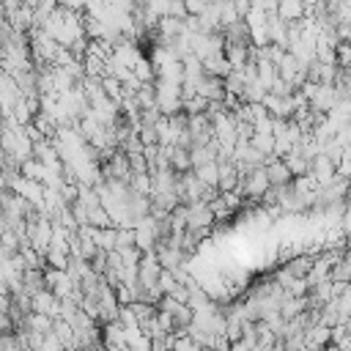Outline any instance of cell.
Here are the masks:
<instances>
[{
	"instance_id": "484cf974",
	"label": "cell",
	"mask_w": 351,
	"mask_h": 351,
	"mask_svg": "<svg viewBox=\"0 0 351 351\" xmlns=\"http://www.w3.org/2000/svg\"><path fill=\"white\" fill-rule=\"evenodd\" d=\"M137 134H140V140H143L145 148L159 145V132H156V126H137Z\"/></svg>"
},
{
	"instance_id": "8992f818",
	"label": "cell",
	"mask_w": 351,
	"mask_h": 351,
	"mask_svg": "<svg viewBox=\"0 0 351 351\" xmlns=\"http://www.w3.org/2000/svg\"><path fill=\"white\" fill-rule=\"evenodd\" d=\"M332 261L321 252L318 258H315V263H313V269H310V274H307V285H310V291L315 288V285H321V282H326V280H332Z\"/></svg>"
},
{
	"instance_id": "8fae6325",
	"label": "cell",
	"mask_w": 351,
	"mask_h": 351,
	"mask_svg": "<svg viewBox=\"0 0 351 351\" xmlns=\"http://www.w3.org/2000/svg\"><path fill=\"white\" fill-rule=\"evenodd\" d=\"M203 71H206L208 77H219V80H228V77L233 74V66L228 63V58H225V55H214V58L203 60Z\"/></svg>"
},
{
	"instance_id": "1f68e13d",
	"label": "cell",
	"mask_w": 351,
	"mask_h": 351,
	"mask_svg": "<svg viewBox=\"0 0 351 351\" xmlns=\"http://www.w3.org/2000/svg\"><path fill=\"white\" fill-rule=\"evenodd\" d=\"M208 11V3H203V0H189L186 3V14L189 16H203Z\"/></svg>"
},
{
	"instance_id": "7c38bea8",
	"label": "cell",
	"mask_w": 351,
	"mask_h": 351,
	"mask_svg": "<svg viewBox=\"0 0 351 351\" xmlns=\"http://www.w3.org/2000/svg\"><path fill=\"white\" fill-rule=\"evenodd\" d=\"M304 69L299 66V60L288 52L282 60H280V66H277V74H280V80H285V82H291L293 88H296V80H299V74H302Z\"/></svg>"
},
{
	"instance_id": "9c48e42d",
	"label": "cell",
	"mask_w": 351,
	"mask_h": 351,
	"mask_svg": "<svg viewBox=\"0 0 351 351\" xmlns=\"http://www.w3.org/2000/svg\"><path fill=\"white\" fill-rule=\"evenodd\" d=\"M217 151H219V143L214 140L211 145H195L192 151H189V156H192V170H197V167H203V165H214L217 162Z\"/></svg>"
},
{
	"instance_id": "9a60e30c",
	"label": "cell",
	"mask_w": 351,
	"mask_h": 351,
	"mask_svg": "<svg viewBox=\"0 0 351 351\" xmlns=\"http://www.w3.org/2000/svg\"><path fill=\"white\" fill-rule=\"evenodd\" d=\"M225 58L233 66V71H244V66L250 63V47H236V44H225Z\"/></svg>"
},
{
	"instance_id": "4dcf8cb0",
	"label": "cell",
	"mask_w": 351,
	"mask_h": 351,
	"mask_svg": "<svg viewBox=\"0 0 351 351\" xmlns=\"http://www.w3.org/2000/svg\"><path fill=\"white\" fill-rule=\"evenodd\" d=\"M69 208H71V214H74V219L80 222V228H82V225H88V217H90V211H88V208H85V206H82L80 200H77L74 206H69Z\"/></svg>"
},
{
	"instance_id": "836d02e7",
	"label": "cell",
	"mask_w": 351,
	"mask_h": 351,
	"mask_svg": "<svg viewBox=\"0 0 351 351\" xmlns=\"http://www.w3.org/2000/svg\"><path fill=\"white\" fill-rule=\"evenodd\" d=\"M346 326H348V332H351V321H348V324H346Z\"/></svg>"
},
{
	"instance_id": "ffe728a7",
	"label": "cell",
	"mask_w": 351,
	"mask_h": 351,
	"mask_svg": "<svg viewBox=\"0 0 351 351\" xmlns=\"http://www.w3.org/2000/svg\"><path fill=\"white\" fill-rule=\"evenodd\" d=\"M195 173H197V178H200L206 186L219 189V165H217V162H214V165H203V167H197Z\"/></svg>"
},
{
	"instance_id": "d6a6232c",
	"label": "cell",
	"mask_w": 351,
	"mask_h": 351,
	"mask_svg": "<svg viewBox=\"0 0 351 351\" xmlns=\"http://www.w3.org/2000/svg\"><path fill=\"white\" fill-rule=\"evenodd\" d=\"M222 197H225V203H228L230 211H236V208L241 206V195H239V192H228V195H222Z\"/></svg>"
},
{
	"instance_id": "6da1fadb",
	"label": "cell",
	"mask_w": 351,
	"mask_h": 351,
	"mask_svg": "<svg viewBox=\"0 0 351 351\" xmlns=\"http://www.w3.org/2000/svg\"><path fill=\"white\" fill-rule=\"evenodd\" d=\"M269 189H271V181H269L266 167H255L247 178L239 181V195L241 197H250V200H263V195Z\"/></svg>"
},
{
	"instance_id": "d6986e66",
	"label": "cell",
	"mask_w": 351,
	"mask_h": 351,
	"mask_svg": "<svg viewBox=\"0 0 351 351\" xmlns=\"http://www.w3.org/2000/svg\"><path fill=\"white\" fill-rule=\"evenodd\" d=\"M258 80L266 85V90H271V85L280 80L277 66H274V63H269V60H258Z\"/></svg>"
},
{
	"instance_id": "e575fe53",
	"label": "cell",
	"mask_w": 351,
	"mask_h": 351,
	"mask_svg": "<svg viewBox=\"0 0 351 351\" xmlns=\"http://www.w3.org/2000/svg\"><path fill=\"white\" fill-rule=\"evenodd\" d=\"M200 351H211V348H200Z\"/></svg>"
},
{
	"instance_id": "cb8c5ba5",
	"label": "cell",
	"mask_w": 351,
	"mask_h": 351,
	"mask_svg": "<svg viewBox=\"0 0 351 351\" xmlns=\"http://www.w3.org/2000/svg\"><path fill=\"white\" fill-rule=\"evenodd\" d=\"M208 99H203V96H195V99H189V101H184V112L192 118V115H203L206 110H208Z\"/></svg>"
},
{
	"instance_id": "f546056e",
	"label": "cell",
	"mask_w": 351,
	"mask_h": 351,
	"mask_svg": "<svg viewBox=\"0 0 351 351\" xmlns=\"http://www.w3.org/2000/svg\"><path fill=\"white\" fill-rule=\"evenodd\" d=\"M41 351H66V346L58 340V335H55V332H49V335H44Z\"/></svg>"
},
{
	"instance_id": "d4e9b609",
	"label": "cell",
	"mask_w": 351,
	"mask_h": 351,
	"mask_svg": "<svg viewBox=\"0 0 351 351\" xmlns=\"http://www.w3.org/2000/svg\"><path fill=\"white\" fill-rule=\"evenodd\" d=\"M332 282H346V285H351V263H348V261H340V263L332 269Z\"/></svg>"
},
{
	"instance_id": "44dd1931",
	"label": "cell",
	"mask_w": 351,
	"mask_h": 351,
	"mask_svg": "<svg viewBox=\"0 0 351 351\" xmlns=\"http://www.w3.org/2000/svg\"><path fill=\"white\" fill-rule=\"evenodd\" d=\"M250 145H252L258 154H263V156H274V145H277V137H274V134H255Z\"/></svg>"
},
{
	"instance_id": "3957f363",
	"label": "cell",
	"mask_w": 351,
	"mask_h": 351,
	"mask_svg": "<svg viewBox=\"0 0 351 351\" xmlns=\"http://www.w3.org/2000/svg\"><path fill=\"white\" fill-rule=\"evenodd\" d=\"M310 176L318 181V186H329V184L337 178V165H335L326 154H321V156L313 159V165H310Z\"/></svg>"
},
{
	"instance_id": "83f0119b",
	"label": "cell",
	"mask_w": 351,
	"mask_h": 351,
	"mask_svg": "<svg viewBox=\"0 0 351 351\" xmlns=\"http://www.w3.org/2000/svg\"><path fill=\"white\" fill-rule=\"evenodd\" d=\"M173 351H200V346L189 335H184V337H176L173 335Z\"/></svg>"
},
{
	"instance_id": "7a4b0ae2",
	"label": "cell",
	"mask_w": 351,
	"mask_h": 351,
	"mask_svg": "<svg viewBox=\"0 0 351 351\" xmlns=\"http://www.w3.org/2000/svg\"><path fill=\"white\" fill-rule=\"evenodd\" d=\"M337 104H340V96H337V88L335 85H318L315 88V96L310 99V110H315L321 115H329Z\"/></svg>"
},
{
	"instance_id": "4316f807",
	"label": "cell",
	"mask_w": 351,
	"mask_h": 351,
	"mask_svg": "<svg viewBox=\"0 0 351 351\" xmlns=\"http://www.w3.org/2000/svg\"><path fill=\"white\" fill-rule=\"evenodd\" d=\"M208 206H211V214H214V219H225L228 214H233V211L228 208V203H225V197H222V195H219V197H214Z\"/></svg>"
},
{
	"instance_id": "277c9868",
	"label": "cell",
	"mask_w": 351,
	"mask_h": 351,
	"mask_svg": "<svg viewBox=\"0 0 351 351\" xmlns=\"http://www.w3.org/2000/svg\"><path fill=\"white\" fill-rule=\"evenodd\" d=\"M266 173H269L271 186H277V189H282V186H291V184H293V173L288 170L285 159L269 156V162H266Z\"/></svg>"
},
{
	"instance_id": "ac0fdd59",
	"label": "cell",
	"mask_w": 351,
	"mask_h": 351,
	"mask_svg": "<svg viewBox=\"0 0 351 351\" xmlns=\"http://www.w3.org/2000/svg\"><path fill=\"white\" fill-rule=\"evenodd\" d=\"M137 104H140V110H151V107H159V99H156V82H151V85H143L140 90H137Z\"/></svg>"
},
{
	"instance_id": "5b68a950",
	"label": "cell",
	"mask_w": 351,
	"mask_h": 351,
	"mask_svg": "<svg viewBox=\"0 0 351 351\" xmlns=\"http://www.w3.org/2000/svg\"><path fill=\"white\" fill-rule=\"evenodd\" d=\"M197 96H203V99H208V101H225V80H219V77H203L200 82H197Z\"/></svg>"
},
{
	"instance_id": "4fadbf2b",
	"label": "cell",
	"mask_w": 351,
	"mask_h": 351,
	"mask_svg": "<svg viewBox=\"0 0 351 351\" xmlns=\"http://www.w3.org/2000/svg\"><path fill=\"white\" fill-rule=\"evenodd\" d=\"M101 335H104V346L129 348V343H126V329H123L118 321H112V324H104V326H101Z\"/></svg>"
},
{
	"instance_id": "f1b7e54d",
	"label": "cell",
	"mask_w": 351,
	"mask_h": 351,
	"mask_svg": "<svg viewBox=\"0 0 351 351\" xmlns=\"http://www.w3.org/2000/svg\"><path fill=\"white\" fill-rule=\"evenodd\" d=\"M337 310H340V318L348 324V321H351V288L337 299Z\"/></svg>"
},
{
	"instance_id": "603a6c76",
	"label": "cell",
	"mask_w": 351,
	"mask_h": 351,
	"mask_svg": "<svg viewBox=\"0 0 351 351\" xmlns=\"http://www.w3.org/2000/svg\"><path fill=\"white\" fill-rule=\"evenodd\" d=\"M129 307L134 310V315L140 318V324L154 321V318L159 315V307H156V304H148V302H134V304H129Z\"/></svg>"
},
{
	"instance_id": "e0dca14e",
	"label": "cell",
	"mask_w": 351,
	"mask_h": 351,
	"mask_svg": "<svg viewBox=\"0 0 351 351\" xmlns=\"http://www.w3.org/2000/svg\"><path fill=\"white\" fill-rule=\"evenodd\" d=\"M19 173L25 176V178H30V181H38V184H44V178H47V173H49V167L44 165V162H38L36 156L33 159H27L22 167H19Z\"/></svg>"
},
{
	"instance_id": "52a82bcc",
	"label": "cell",
	"mask_w": 351,
	"mask_h": 351,
	"mask_svg": "<svg viewBox=\"0 0 351 351\" xmlns=\"http://www.w3.org/2000/svg\"><path fill=\"white\" fill-rule=\"evenodd\" d=\"M121 66H126V69H132L134 71V66L143 60V52L137 49V44L134 41H123V44H118L115 47V55H112Z\"/></svg>"
},
{
	"instance_id": "ba28073f",
	"label": "cell",
	"mask_w": 351,
	"mask_h": 351,
	"mask_svg": "<svg viewBox=\"0 0 351 351\" xmlns=\"http://www.w3.org/2000/svg\"><path fill=\"white\" fill-rule=\"evenodd\" d=\"M165 151V156L170 159V167L176 170V173H189L192 170V156H189V151L186 148H178V145H167V148H162Z\"/></svg>"
},
{
	"instance_id": "30bf717a",
	"label": "cell",
	"mask_w": 351,
	"mask_h": 351,
	"mask_svg": "<svg viewBox=\"0 0 351 351\" xmlns=\"http://www.w3.org/2000/svg\"><path fill=\"white\" fill-rule=\"evenodd\" d=\"M277 16H280V19H285L288 25H291V22H302V19L307 16V5H304V3H299V0H282V3H280Z\"/></svg>"
},
{
	"instance_id": "7402d4cb",
	"label": "cell",
	"mask_w": 351,
	"mask_h": 351,
	"mask_svg": "<svg viewBox=\"0 0 351 351\" xmlns=\"http://www.w3.org/2000/svg\"><path fill=\"white\" fill-rule=\"evenodd\" d=\"M52 332L58 335V340H60L66 348H71V346H74V326H71L69 321L58 318V321H55V326H52Z\"/></svg>"
},
{
	"instance_id": "2e32d148",
	"label": "cell",
	"mask_w": 351,
	"mask_h": 351,
	"mask_svg": "<svg viewBox=\"0 0 351 351\" xmlns=\"http://www.w3.org/2000/svg\"><path fill=\"white\" fill-rule=\"evenodd\" d=\"M313 263H315V258H310V255H296V258H291V261L285 263V271H288L291 277L307 280V274H310Z\"/></svg>"
},
{
	"instance_id": "5bb4252c",
	"label": "cell",
	"mask_w": 351,
	"mask_h": 351,
	"mask_svg": "<svg viewBox=\"0 0 351 351\" xmlns=\"http://www.w3.org/2000/svg\"><path fill=\"white\" fill-rule=\"evenodd\" d=\"M304 343L313 346V348H326V346H332V329L324 326V324H318V326H313V329L304 332Z\"/></svg>"
}]
</instances>
